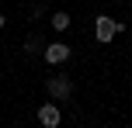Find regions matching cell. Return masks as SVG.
I'll list each match as a JSON object with an SVG mask.
<instances>
[{
  "label": "cell",
  "instance_id": "6da1fadb",
  "mask_svg": "<svg viewBox=\"0 0 132 128\" xmlns=\"http://www.w3.org/2000/svg\"><path fill=\"white\" fill-rule=\"evenodd\" d=\"M122 31H125V24L115 21L111 14H97V17H94V38H97L101 45H108V42H111L115 35H122Z\"/></svg>",
  "mask_w": 132,
  "mask_h": 128
},
{
  "label": "cell",
  "instance_id": "7a4b0ae2",
  "mask_svg": "<svg viewBox=\"0 0 132 128\" xmlns=\"http://www.w3.org/2000/svg\"><path fill=\"white\" fill-rule=\"evenodd\" d=\"M45 94L52 97V101H70V97H73V80H70V76H63V73L49 76V83H45Z\"/></svg>",
  "mask_w": 132,
  "mask_h": 128
},
{
  "label": "cell",
  "instance_id": "3957f363",
  "mask_svg": "<svg viewBox=\"0 0 132 128\" xmlns=\"http://www.w3.org/2000/svg\"><path fill=\"white\" fill-rule=\"evenodd\" d=\"M42 55H45L49 66H63V62L70 59L73 52H70V45H66V42H49V45L42 48Z\"/></svg>",
  "mask_w": 132,
  "mask_h": 128
},
{
  "label": "cell",
  "instance_id": "277c9868",
  "mask_svg": "<svg viewBox=\"0 0 132 128\" xmlns=\"http://www.w3.org/2000/svg\"><path fill=\"white\" fill-rule=\"evenodd\" d=\"M38 125L42 128H59L63 125V114H59V107H56V101H49V104L38 107Z\"/></svg>",
  "mask_w": 132,
  "mask_h": 128
},
{
  "label": "cell",
  "instance_id": "5b68a950",
  "mask_svg": "<svg viewBox=\"0 0 132 128\" xmlns=\"http://www.w3.org/2000/svg\"><path fill=\"white\" fill-rule=\"evenodd\" d=\"M70 24H73V17H70L66 11H56V14H52V28H56V31H66Z\"/></svg>",
  "mask_w": 132,
  "mask_h": 128
},
{
  "label": "cell",
  "instance_id": "8992f818",
  "mask_svg": "<svg viewBox=\"0 0 132 128\" xmlns=\"http://www.w3.org/2000/svg\"><path fill=\"white\" fill-rule=\"evenodd\" d=\"M38 48H42V38H38V35H31V38L24 42V52H28V55H35Z\"/></svg>",
  "mask_w": 132,
  "mask_h": 128
},
{
  "label": "cell",
  "instance_id": "52a82bcc",
  "mask_svg": "<svg viewBox=\"0 0 132 128\" xmlns=\"http://www.w3.org/2000/svg\"><path fill=\"white\" fill-rule=\"evenodd\" d=\"M4 24H7V14H0V28H4Z\"/></svg>",
  "mask_w": 132,
  "mask_h": 128
}]
</instances>
